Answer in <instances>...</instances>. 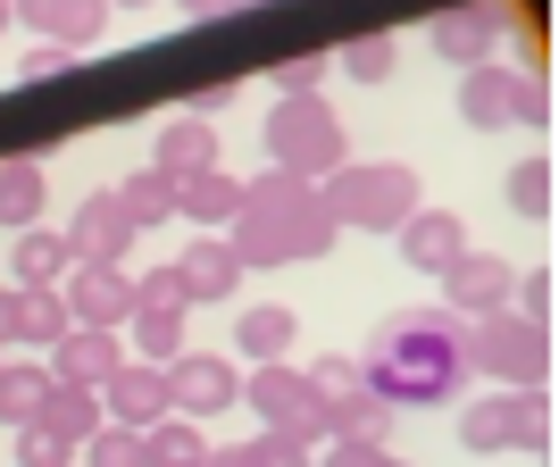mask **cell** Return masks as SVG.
Instances as JSON below:
<instances>
[{
	"instance_id": "obj_47",
	"label": "cell",
	"mask_w": 559,
	"mask_h": 467,
	"mask_svg": "<svg viewBox=\"0 0 559 467\" xmlns=\"http://www.w3.org/2000/svg\"><path fill=\"white\" fill-rule=\"evenodd\" d=\"M251 9H267V0H226V17H251Z\"/></svg>"
},
{
	"instance_id": "obj_40",
	"label": "cell",
	"mask_w": 559,
	"mask_h": 467,
	"mask_svg": "<svg viewBox=\"0 0 559 467\" xmlns=\"http://www.w3.org/2000/svg\"><path fill=\"white\" fill-rule=\"evenodd\" d=\"M510 309L518 318H551V267H518L510 276Z\"/></svg>"
},
{
	"instance_id": "obj_21",
	"label": "cell",
	"mask_w": 559,
	"mask_h": 467,
	"mask_svg": "<svg viewBox=\"0 0 559 467\" xmlns=\"http://www.w3.org/2000/svg\"><path fill=\"white\" fill-rule=\"evenodd\" d=\"M68 234L50 226H17V251H9V276H17V292H50V284L68 276Z\"/></svg>"
},
{
	"instance_id": "obj_35",
	"label": "cell",
	"mask_w": 559,
	"mask_h": 467,
	"mask_svg": "<svg viewBox=\"0 0 559 467\" xmlns=\"http://www.w3.org/2000/svg\"><path fill=\"white\" fill-rule=\"evenodd\" d=\"M510 209L518 217H551V159H518L510 167Z\"/></svg>"
},
{
	"instance_id": "obj_1",
	"label": "cell",
	"mask_w": 559,
	"mask_h": 467,
	"mask_svg": "<svg viewBox=\"0 0 559 467\" xmlns=\"http://www.w3.org/2000/svg\"><path fill=\"white\" fill-rule=\"evenodd\" d=\"M359 375H368V393H384L393 409H443V400H460L467 318L443 309V301L393 309V318L368 334V350H359Z\"/></svg>"
},
{
	"instance_id": "obj_37",
	"label": "cell",
	"mask_w": 559,
	"mask_h": 467,
	"mask_svg": "<svg viewBox=\"0 0 559 467\" xmlns=\"http://www.w3.org/2000/svg\"><path fill=\"white\" fill-rule=\"evenodd\" d=\"M17 467H75V443L25 418V426H17Z\"/></svg>"
},
{
	"instance_id": "obj_10",
	"label": "cell",
	"mask_w": 559,
	"mask_h": 467,
	"mask_svg": "<svg viewBox=\"0 0 559 467\" xmlns=\"http://www.w3.org/2000/svg\"><path fill=\"white\" fill-rule=\"evenodd\" d=\"M59 301H68L75 326H126V309H134V284H126V267H109V259H68V276H59Z\"/></svg>"
},
{
	"instance_id": "obj_2",
	"label": "cell",
	"mask_w": 559,
	"mask_h": 467,
	"mask_svg": "<svg viewBox=\"0 0 559 467\" xmlns=\"http://www.w3.org/2000/svg\"><path fill=\"white\" fill-rule=\"evenodd\" d=\"M217 234L234 242L242 267H293V259H326L343 226H334L326 192L309 184V176H293V167H259L251 184H242V209H234Z\"/></svg>"
},
{
	"instance_id": "obj_17",
	"label": "cell",
	"mask_w": 559,
	"mask_h": 467,
	"mask_svg": "<svg viewBox=\"0 0 559 467\" xmlns=\"http://www.w3.org/2000/svg\"><path fill=\"white\" fill-rule=\"evenodd\" d=\"M176 276H185V301L201 309V301H226V292H234L242 276H251V267L234 259V242H226V234H201V242H192V251L176 259Z\"/></svg>"
},
{
	"instance_id": "obj_27",
	"label": "cell",
	"mask_w": 559,
	"mask_h": 467,
	"mask_svg": "<svg viewBox=\"0 0 559 467\" xmlns=\"http://www.w3.org/2000/svg\"><path fill=\"white\" fill-rule=\"evenodd\" d=\"M334 75H350V84H393L401 75V43L393 34H350L343 50H326Z\"/></svg>"
},
{
	"instance_id": "obj_12",
	"label": "cell",
	"mask_w": 559,
	"mask_h": 467,
	"mask_svg": "<svg viewBox=\"0 0 559 467\" xmlns=\"http://www.w3.org/2000/svg\"><path fill=\"white\" fill-rule=\"evenodd\" d=\"M510 276H518V267H510L501 251H476V242H467V251L443 267V309H460V318L510 309Z\"/></svg>"
},
{
	"instance_id": "obj_7",
	"label": "cell",
	"mask_w": 559,
	"mask_h": 467,
	"mask_svg": "<svg viewBox=\"0 0 559 467\" xmlns=\"http://www.w3.org/2000/svg\"><path fill=\"white\" fill-rule=\"evenodd\" d=\"M242 400L259 409V426L267 434H293V443H326L334 418H326V400H318V384H309L293 359H251V375H242Z\"/></svg>"
},
{
	"instance_id": "obj_11",
	"label": "cell",
	"mask_w": 559,
	"mask_h": 467,
	"mask_svg": "<svg viewBox=\"0 0 559 467\" xmlns=\"http://www.w3.org/2000/svg\"><path fill=\"white\" fill-rule=\"evenodd\" d=\"M100 418L109 426H159L167 418V368L159 359H117V375L100 384Z\"/></svg>"
},
{
	"instance_id": "obj_45",
	"label": "cell",
	"mask_w": 559,
	"mask_h": 467,
	"mask_svg": "<svg viewBox=\"0 0 559 467\" xmlns=\"http://www.w3.org/2000/svg\"><path fill=\"white\" fill-rule=\"evenodd\" d=\"M0 350H17V284H0Z\"/></svg>"
},
{
	"instance_id": "obj_9",
	"label": "cell",
	"mask_w": 559,
	"mask_h": 467,
	"mask_svg": "<svg viewBox=\"0 0 559 467\" xmlns=\"http://www.w3.org/2000/svg\"><path fill=\"white\" fill-rule=\"evenodd\" d=\"M510 0H460V9H443L435 17V59H451V68H485V59H501V43H510Z\"/></svg>"
},
{
	"instance_id": "obj_20",
	"label": "cell",
	"mask_w": 559,
	"mask_h": 467,
	"mask_svg": "<svg viewBox=\"0 0 559 467\" xmlns=\"http://www.w3.org/2000/svg\"><path fill=\"white\" fill-rule=\"evenodd\" d=\"M293 343H301V318L284 301H251L234 318V350H242V359H293Z\"/></svg>"
},
{
	"instance_id": "obj_39",
	"label": "cell",
	"mask_w": 559,
	"mask_h": 467,
	"mask_svg": "<svg viewBox=\"0 0 559 467\" xmlns=\"http://www.w3.org/2000/svg\"><path fill=\"white\" fill-rule=\"evenodd\" d=\"M126 284H134V309H192L176 267H151V276H126ZM134 309H126V318H134Z\"/></svg>"
},
{
	"instance_id": "obj_19",
	"label": "cell",
	"mask_w": 559,
	"mask_h": 467,
	"mask_svg": "<svg viewBox=\"0 0 559 467\" xmlns=\"http://www.w3.org/2000/svg\"><path fill=\"white\" fill-rule=\"evenodd\" d=\"M234 209H242V176H226V159H217V167H201V176H185V184H176V217H192L201 234H217Z\"/></svg>"
},
{
	"instance_id": "obj_46",
	"label": "cell",
	"mask_w": 559,
	"mask_h": 467,
	"mask_svg": "<svg viewBox=\"0 0 559 467\" xmlns=\"http://www.w3.org/2000/svg\"><path fill=\"white\" fill-rule=\"evenodd\" d=\"M176 9H185V17H201V25H210V17H226V0H176Z\"/></svg>"
},
{
	"instance_id": "obj_25",
	"label": "cell",
	"mask_w": 559,
	"mask_h": 467,
	"mask_svg": "<svg viewBox=\"0 0 559 467\" xmlns=\"http://www.w3.org/2000/svg\"><path fill=\"white\" fill-rule=\"evenodd\" d=\"M201 459H210V434H201L192 418L167 409L159 426H142V467H201Z\"/></svg>"
},
{
	"instance_id": "obj_38",
	"label": "cell",
	"mask_w": 559,
	"mask_h": 467,
	"mask_svg": "<svg viewBox=\"0 0 559 467\" xmlns=\"http://www.w3.org/2000/svg\"><path fill=\"white\" fill-rule=\"evenodd\" d=\"M318 467H409V459H393L384 443H350V434H326V443H318Z\"/></svg>"
},
{
	"instance_id": "obj_32",
	"label": "cell",
	"mask_w": 559,
	"mask_h": 467,
	"mask_svg": "<svg viewBox=\"0 0 559 467\" xmlns=\"http://www.w3.org/2000/svg\"><path fill=\"white\" fill-rule=\"evenodd\" d=\"M75 467H142V434L134 426H109L100 418L84 443H75Z\"/></svg>"
},
{
	"instance_id": "obj_33",
	"label": "cell",
	"mask_w": 559,
	"mask_h": 467,
	"mask_svg": "<svg viewBox=\"0 0 559 467\" xmlns=\"http://www.w3.org/2000/svg\"><path fill=\"white\" fill-rule=\"evenodd\" d=\"M510 125H551V84H543V68L526 59V68H510Z\"/></svg>"
},
{
	"instance_id": "obj_8",
	"label": "cell",
	"mask_w": 559,
	"mask_h": 467,
	"mask_svg": "<svg viewBox=\"0 0 559 467\" xmlns=\"http://www.w3.org/2000/svg\"><path fill=\"white\" fill-rule=\"evenodd\" d=\"M234 400H242V368H234L226 350H176V359H167V409H176V418L210 426Z\"/></svg>"
},
{
	"instance_id": "obj_5",
	"label": "cell",
	"mask_w": 559,
	"mask_h": 467,
	"mask_svg": "<svg viewBox=\"0 0 559 467\" xmlns=\"http://www.w3.org/2000/svg\"><path fill=\"white\" fill-rule=\"evenodd\" d=\"M460 443L476 451V459H501V451L543 459V451H551V393H543V384H492L476 409H460Z\"/></svg>"
},
{
	"instance_id": "obj_31",
	"label": "cell",
	"mask_w": 559,
	"mask_h": 467,
	"mask_svg": "<svg viewBox=\"0 0 559 467\" xmlns=\"http://www.w3.org/2000/svg\"><path fill=\"white\" fill-rule=\"evenodd\" d=\"M326 418H334V434H350V443H384V434H393V400L384 393H350V400H334Z\"/></svg>"
},
{
	"instance_id": "obj_14",
	"label": "cell",
	"mask_w": 559,
	"mask_h": 467,
	"mask_svg": "<svg viewBox=\"0 0 559 467\" xmlns=\"http://www.w3.org/2000/svg\"><path fill=\"white\" fill-rule=\"evenodd\" d=\"M9 17H25V34H43V43H100L109 34V0H9Z\"/></svg>"
},
{
	"instance_id": "obj_30",
	"label": "cell",
	"mask_w": 559,
	"mask_h": 467,
	"mask_svg": "<svg viewBox=\"0 0 559 467\" xmlns=\"http://www.w3.org/2000/svg\"><path fill=\"white\" fill-rule=\"evenodd\" d=\"M68 326H75V318H68V301H59V284H50V292H17V343L50 350Z\"/></svg>"
},
{
	"instance_id": "obj_13",
	"label": "cell",
	"mask_w": 559,
	"mask_h": 467,
	"mask_svg": "<svg viewBox=\"0 0 559 467\" xmlns=\"http://www.w3.org/2000/svg\"><path fill=\"white\" fill-rule=\"evenodd\" d=\"M117 359H126V334L117 326H68L59 343H50V384H84V393H100L117 375Z\"/></svg>"
},
{
	"instance_id": "obj_36",
	"label": "cell",
	"mask_w": 559,
	"mask_h": 467,
	"mask_svg": "<svg viewBox=\"0 0 559 467\" xmlns=\"http://www.w3.org/2000/svg\"><path fill=\"white\" fill-rule=\"evenodd\" d=\"M276 93H326V75H334V59L326 50H293V59H276Z\"/></svg>"
},
{
	"instance_id": "obj_24",
	"label": "cell",
	"mask_w": 559,
	"mask_h": 467,
	"mask_svg": "<svg viewBox=\"0 0 559 467\" xmlns=\"http://www.w3.org/2000/svg\"><path fill=\"white\" fill-rule=\"evenodd\" d=\"M109 192H117V209H126V226H134V234H151V226L176 217V176H159V167H134V176L109 184Z\"/></svg>"
},
{
	"instance_id": "obj_28",
	"label": "cell",
	"mask_w": 559,
	"mask_h": 467,
	"mask_svg": "<svg viewBox=\"0 0 559 467\" xmlns=\"http://www.w3.org/2000/svg\"><path fill=\"white\" fill-rule=\"evenodd\" d=\"M34 426H50V434L84 443V434L100 426V393H84V384H50V393L34 400Z\"/></svg>"
},
{
	"instance_id": "obj_18",
	"label": "cell",
	"mask_w": 559,
	"mask_h": 467,
	"mask_svg": "<svg viewBox=\"0 0 559 467\" xmlns=\"http://www.w3.org/2000/svg\"><path fill=\"white\" fill-rule=\"evenodd\" d=\"M151 167H159V176H176V184H185V176H201V167H217V125H210V117H167Z\"/></svg>"
},
{
	"instance_id": "obj_43",
	"label": "cell",
	"mask_w": 559,
	"mask_h": 467,
	"mask_svg": "<svg viewBox=\"0 0 559 467\" xmlns=\"http://www.w3.org/2000/svg\"><path fill=\"white\" fill-rule=\"evenodd\" d=\"M185 117H210V125H217V117H234V75H226V84H201V93L185 100Z\"/></svg>"
},
{
	"instance_id": "obj_16",
	"label": "cell",
	"mask_w": 559,
	"mask_h": 467,
	"mask_svg": "<svg viewBox=\"0 0 559 467\" xmlns=\"http://www.w3.org/2000/svg\"><path fill=\"white\" fill-rule=\"evenodd\" d=\"M393 242H401V259H409L418 276H443L451 259L467 251V226H460V209H409L393 226Z\"/></svg>"
},
{
	"instance_id": "obj_29",
	"label": "cell",
	"mask_w": 559,
	"mask_h": 467,
	"mask_svg": "<svg viewBox=\"0 0 559 467\" xmlns=\"http://www.w3.org/2000/svg\"><path fill=\"white\" fill-rule=\"evenodd\" d=\"M43 393H50V368H34V359H9V350H0V426H25Z\"/></svg>"
},
{
	"instance_id": "obj_4",
	"label": "cell",
	"mask_w": 559,
	"mask_h": 467,
	"mask_svg": "<svg viewBox=\"0 0 559 467\" xmlns=\"http://www.w3.org/2000/svg\"><path fill=\"white\" fill-rule=\"evenodd\" d=\"M318 192H326L334 226H359V234H393L409 209H426L418 167H401V159H343Z\"/></svg>"
},
{
	"instance_id": "obj_26",
	"label": "cell",
	"mask_w": 559,
	"mask_h": 467,
	"mask_svg": "<svg viewBox=\"0 0 559 467\" xmlns=\"http://www.w3.org/2000/svg\"><path fill=\"white\" fill-rule=\"evenodd\" d=\"M126 359H176V350H185V309H134V318H126Z\"/></svg>"
},
{
	"instance_id": "obj_22",
	"label": "cell",
	"mask_w": 559,
	"mask_h": 467,
	"mask_svg": "<svg viewBox=\"0 0 559 467\" xmlns=\"http://www.w3.org/2000/svg\"><path fill=\"white\" fill-rule=\"evenodd\" d=\"M50 209V176L43 159H0V226L17 234V226H43Z\"/></svg>"
},
{
	"instance_id": "obj_50",
	"label": "cell",
	"mask_w": 559,
	"mask_h": 467,
	"mask_svg": "<svg viewBox=\"0 0 559 467\" xmlns=\"http://www.w3.org/2000/svg\"><path fill=\"white\" fill-rule=\"evenodd\" d=\"M201 467H210V459H201Z\"/></svg>"
},
{
	"instance_id": "obj_6",
	"label": "cell",
	"mask_w": 559,
	"mask_h": 467,
	"mask_svg": "<svg viewBox=\"0 0 559 467\" xmlns=\"http://www.w3.org/2000/svg\"><path fill=\"white\" fill-rule=\"evenodd\" d=\"M467 375H485V384H551V326L518 318V309L467 318Z\"/></svg>"
},
{
	"instance_id": "obj_42",
	"label": "cell",
	"mask_w": 559,
	"mask_h": 467,
	"mask_svg": "<svg viewBox=\"0 0 559 467\" xmlns=\"http://www.w3.org/2000/svg\"><path fill=\"white\" fill-rule=\"evenodd\" d=\"M259 459H267V467H318V451L293 443V434H259Z\"/></svg>"
},
{
	"instance_id": "obj_3",
	"label": "cell",
	"mask_w": 559,
	"mask_h": 467,
	"mask_svg": "<svg viewBox=\"0 0 559 467\" xmlns=\"http://www.w3.org/2000/svg\"><path fill=\"white\" fill-rule=\"evenodd\" d=\"M259 142H267V167H293L309 184H326L334 167L350 159V134H343V117H334L326 93H276Z\"/></svg>"
},
{
	"instance_id": "obj_15",
	"label": "cell",
	"mask_w": 559,
	"mask_h": 467,
	"mask_svg": "<svg viewBox=\"0 0 559 467\" xmlns=\"http://www.w3.org/2000/svg\"><path fill=\"white\" fill-rule=\"evenodd\" d=\"M68 251L75 259H109V267H126V251H134V226H126V209H117V192H84L68 217Z\"/></svg>"
},
{
	"instance_id": "obj_44",
	"label": "cell",
	"mask_w": 559,
	"mask_h": 467,
	"mask_svg": "<svg viewBox=\"0 0 559 467\" xmlns=\"http://www.w3.org/2000/svg\"><path fill=\"white\" fill-rule=\"evenodd\" d=\"M210 467H267L259 443H210Z\"/></svg>"
},
{
	"instance_id": "obj_23",
	"label": "cell",
	"mask_w": 559,
	"mask_h": 467,
	"mask_svg": "<svg viewBox=\"0 0 559 467\" xmlns=\"http://www.w3.org/2000/svg\"><path fill=\"white\" fill-rule=\"evenodd\" d=\"M460 117L476 134H501V125H510V68H501V59H485V68L460 75Z\"/></svg>"
},
{
	"instance_id": "obj_48",
	"label": "cell",
	"mask_w": 559,
	"mask_h": 467,
	"mask_svg": "<svg viewBox=\"0 0 559 467\" xmlns=\"http://www.w3.org/2000/svg\"><path fill=\"white\" fill-rule=\"evenodd\" d=\"M109 9H151V0H109Z\"/></svg>"
},
{
	"instance_id": "obj_34",
	"label": "cell",
	"mask_w": 559,
	"mask_h": 467,
	"mask_svg": "<svg viewBox=\"0 0 559 467\" xmlns=\"http://www.w3.org/2000/svg\"><path fill=\"white\" fill-rule=\"evenodd\" d=\"M309 384H318V400H326V409H334V400H350V393H368V375H359V359H350V350H326V359H309Z\"/></svg>"
},
{
	"instance_id": "obj_41",
	"label": "cell",
	"mask_w": 559,
	"mask_h": 467,
	"mask_svg": "<svg viewBox=\"0 0 559 467\" xmlns=\"http://www.w3.org/2000/svg\"><path fill=\"white\" fill-rule=\"evenodd\" d=\"M68 68H75V50H68V43H34L17 75H25V84H50V75H68Z\"/></svg>"
},
{
	"instance_id": "obj_49",
	"label": "cell",
	"mask_w": 559,
	"mask_h": 467,
	"mask_svg": "<svg viewBox=\"0 0 559 467\" xmlns=\"http://www.w3.org/2000/svg\"><path fill=\"white\" fill-rule=\"evenodd\" d=\"M9 25H17V17H9V0H0V34H9Z\"/></svg>"
}]
</instances>
